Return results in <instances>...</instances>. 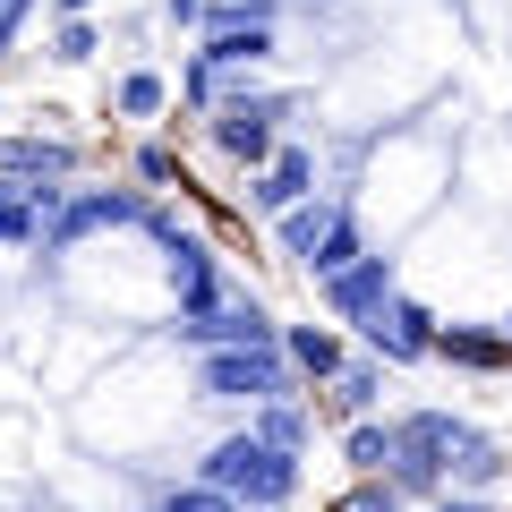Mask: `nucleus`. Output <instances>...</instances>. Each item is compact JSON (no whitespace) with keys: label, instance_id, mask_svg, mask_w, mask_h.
Segmentation results:
<instances>
[{"label":"nucleus","instance_id":"obj_9","mask_svg":"<svg viewBox=\"0 0 512 512\" xmlns=\"http://www.w3.org/2000/svg\"><path fill=\"white\" fill-rule=\"evenodd\" d=\"M282 350H291L299 376H342V342H333L325 325H291V333H282Z\"/></svg>","mask_w":512,"mask_h":512},{"label":"nucleus","instance_id":"obj_19","mask_svg":"<svg viewBox=\"0 0 512 512\" xmlns=\"http://www.w3.org/2000/svg\"><path fill=\"white\" fill-rule=\"evenodd\" d=\"M504 333H512V325H504Z\"/></svg>","mask_w":512,"mask_h":512},{"label":"nucleus","instance_id":"obj_10","mask_svg":"<svg viewBox=\"0 0 512 512\" xmlns=\"http://www.w3.org/2000/svg\"><path fill=\"white\" fill-rule=\"evenodd\" d=\"M393 453H402V436H393V427H376V419L350 427V470H359V478H384V470H393Z\"/></svg>","mask_w":512,"mask_h":512},{"label":"nucleus","instance_id":"obj_11","mask_svg":"<svg viewBox=\"0 0 512 512\" xmlns=\"http://www.w3.org/2000/svg\"><path fill=\"white\" fill-rule=\"evenodd\" d=\"M333 222H342L333 205H291V214H282V248H291V256H316V239H325Z\"/></svg>","mask_w":512,"mask_h":512},{"label":"nucleus","instance_id":"obj_3","mask_svg":"<svg viewBox=\"0 0 512 512\" xmlns=\"http://www.w3.org/2000/svg\"><path fill=\"white\" fill-rule=\"evenodd\" d=\"M367 342H376V359H427V350H436V316H427L419 299H384V308L367 316Z\"/></svg>","mask_w":512,"mask_h":512},{"label":"nucleus","instance_id":"obj_13","mask_svg":"<svg viewBox=\"0 0 512 512\" xmlns=\"http://www.w3.org/2000/svg\"><path fill=\"white\" fill-rule=\"evenodd\" d=\"M0 163L26 171V180H60V171H69V154H60V146H35V137H18V146L0 154Z\"/></svg>","mask_w":512,"mask_h":512},{"label":"nucleus","instance_id":"obj_12","mask_svg":"<svg viewBox=\"0 0 512 512\" xmlns=\"http://www.w3.org/2000/svg\"><path fill=\"white\" fill-rule=\"evenodd\" d=\"M256 436L282 444V453H299V444H308V419H299L291 402H265V410H256Z\"/></svg>","mask_w":512,"mask_h":512},{"label":"nucleus","instance_id":"obj_16","mask_svg":"<svg viewBox=\"0 0 512 512\" xmlns=\"http://www.w3.org/2000/svg\"><path fill=\"white\" fill-rule=\"evenodd\" d=\"M333 402H342L350 419H359V410L376 402V367H367V359H359V367H342V376H333Z\"/></svg>","mask_w":512,"mask_h":512},{"label":"nucleus","instance_id":"obj_5","mask_svg":"<svg viewBox=\"0 0 512 512\" xmlns=\"http://www.w3.org/2000/svg\"><path fill=\"white\" fill-rule=\"evenodd\" d=\"M274 111L282 103H222V120H214V137H222V154H239V163H265V146H274Z\"/></svg>","mask_w":512,"mask_h":512},{"label":"nucleus","instance_id":"obj_4","mask_svg":"<svg viewBox=\"0 0 512 512\" xmlns=\"http://www.w3.org/2000/svg\"><path fill=\"white\" fill-rule=\"evenodd\" d=\"M384 299H393V265H384V256H359L350 274L325 282V308H333V316H359V325L384 308Z\"/></svg>","mask_w":512,"mask_h":512},{"label":"nucleus","instance_id":"obj_2","mask_svg":"<svg viewBox=\"0 0 512 512\" xmlns=\"http://www.w3.org/2000/svg\"><path fill=\"white\" fill-rule=\"evenodd\" d=\"M197 384L214 402H291V350H205Z\"/></svg>","mask_w":512,"mask_h":512},{"label":"nucleus","instance_id":"obj_15","mask_svg":"<svg viewBox=\"0 0 512 512\" xmlns=\"http://www.w3.org/2000/svg\"><path fill=\"white\" fill-rule=\"evenodd\" d=\"M402 504H410V495L393 487V478H359V495H342L333 512H402Z\"/></svg>","mask_w":512,"mask_h":512},{"label":"nucleus","instance_id":"obj_7","mask_svg":"<svg viewBox=\"0 0 512 512\" xmlns=\"http://www.w3.org/2000/svg\"><path fill=\"white\" fill-rule=\"evenodd\" d=\"M436 359H461V367H512V333H470V325H453V333H436Z\"/></svg>","mask_w":512,"mask_h":512},{"label":"nucleus","instance_id":"obj_1","mask_svg":"<svg viewBox=\"0 0 512 512\" xmlns=\"http://www.w3.org/2000/svg\"><path fill=\"white\" fill-rule=\"evenodd\" d=\"M205 487L239 495L248 512H282L299 495V453H282V444H265L248 427V436H222L214 453H205Z\"/></svg>","mask_w":512,"mask_h":512},{"label":"nucleus","instance_id":"obj_17","mask_svg":"<svg viewBox=\"0 0 512 512\" xmlns=\"http://www.w3.org/2000/svg\"><path fill=\"white\" fill-rule=\"evenodd\" d=\"M120 111H137V120L163 111V86H154V77H128V86H120Z\"/></svg>","mask_w":512,"mask_h":512},{"label":"nucleus","instance_id":"obj_8","mask_svg":"<svg viewBox=\"0 0 512 512\" xmlns=\"http://www.w3.org/2000/svg\"><path fill=\"white\" fill-rule=\"evenodd\" d=\"M308 180H316V163H308V154H282V163L265 171V180H256V205H265V214H291V205L308 197Z\"/></svg>","mask_w":512,"mask_h":512},{"label":"nucleus","instance_id":"obj_6","mask_svg":"<svg viewBox=\"0 0 512 512\" xmlns=\"http://www.w3.org/2000/svg\"><path fill=\"white\" fill-rule=\"evenodd\" d=\"M495 478H504V444L478 436V427H453V487L478 495V487H495Z\"/></svg>","mask_w":512,"mask_h":512},{"label":"nucleus","instance_id":"obj_14","mask_svg":"<svg viewBox=\"0 0 512 512\" xmlns=\"http://www.w3.org/2000/svg\"><path fill=\"white\" fill-rule=\"evenodd\" d=\"M137 205L128 197H86V205H69V222H60V239H77V231H94V222H128Z\"/></svg>","mask_w":512,"mask_h":512},{"label":"nucleus","instance_id":"obj_18","mask_svg":"<svg viewBox=\"0 0 512 512\" xmlns=\"http://www.w3.org/2000/svg\"><path fill=\"white\" fill-rule=\"evenodd\" d=\"M436 512H495V504H487V495H461V487H453V495H436Z\"/></svg>","mask_w":512,"mask_h":512}]
</instances>
